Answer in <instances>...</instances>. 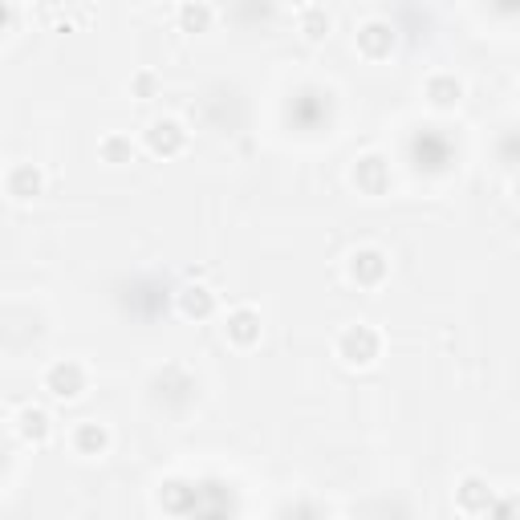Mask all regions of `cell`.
<instances>
[{"label":"cell","instance_id":"1","mask_svg":"<svg viewBox=\"0 0 520 520\" xmlns=\"http://www.w3.org/2000/svg\"><path fill=\"white\" fill-rule=\"evenodd\" d=\"M159 500L171 516H224V512L236 508L232 488L220 484V480H199V484L171 480V484H163Z\"/></svg>","mask_w":520,"mask_h":520},{"label":"cell","instance_id":"2","mask_svg":"<svg viewBox=\"0 0 520 520\" xmlns=\"http://www.w3.org/2000/svg\"><path fill=\"white\" fill-rule=\"evenodd\" d=\"M285 119L301 135H317V130H325L333 122V94L322 90V85H301L297 94L289 98V106H285Z\"/></svg>","mask_w":520,"mask_h":520},{"label":"cell","instance_id":"3","mask_svg":"<svg viewBox=\"0 0 520 520\" xmlns=\"http://www.w3.org/2000/svg\"><path fill=\"white\" fill-rule=\"evenodd\" d=\"M119 301L130 317H138V322H154V317H163L167 305H171V281L167 277H135L130 285H122Z\"/></svg>","mask_w":520,"mask_h":520},{"label":"cell","instance_id":"4","mask_svg":"<svg viewBox=\"0 0 520 520\" xmlns=\"http://www.w3.org/2000/svg\"><path fill=\"white\" fill-rule=\"evenodd\" d=\"M407 159H410V167L423 171V175H444L455 159V146L439 127H419L407 143Z\"/></svg>","mask_w":520,"mask_h":520},{"label":"cell","instance_id":"5","mask_svg":"<svg viewBox=\"0 0 520 520\" xmlns=\"http://www.w3.org/2000/svg\"><path fill=\"white\" fill-rule=\"evenodd\" d=\"M151 391H154V402H159V407L183 410L191 399H196V378H191L188 370H180V366H167V370L154 375Z\"/></svg>","mask_w":520,"mask_h":520},{"label":"cell","instance_id":"6","mask_svg":"<svg viewBox=\"0 0 520 520\" xmlns=\"http://www.w3.org/2000/svg\"><path fill=\"white\" fill-rule=\"evenodd\" d=\"M378 350H383V338H378L370 325H350V330L338 338V354L350 366H370V362L378 358Z\"/></svg>","mask_w":520,"mask_h":520},{"label":"cell","instance_id":"7","mask_svg":"<svg viewBox=\"0 0 520 520\" xmlns=\"http://www.w3.org/2000/svg\"><path fill=\"white\" fill-rule=\"evenodd\" d=\"M45 391H49L53 399H77V394L85 391V370L77 366V362H57V366H49V375H45Z\"/></svg>","mask_w":520,"mask_h":520},{"label":"cell","instance_id":"8","mask_svg":"<svg viewBox=\"0 0 520 520\" xmlns=\"http://www.w3.org/2000/svg\"><path fill=\"white\" fill-rule=\"evenodd\" d=\"M183 143H188V130H183L175 119L151 122V130H146V146H151L154 154H180Z\"/></svg>","mask_w":520,"mask_h":520},{"label":"cell","instance_id":"9","mask_svg":"<svg viewBox=\"0 0 520 520\" xmlns=\"http://www.w3.org/2000/svg\"><path fill=\"white\" fill-rule=\"evenodd\" d=\"M358 49L366 53L370 61L386 57V53L394 49V29L386 25V21H370V25H362L358 29Z\"/></svg>","mask_w":520,"mask_h":520},{"label":"cell","instance_id":"10","mask_svg":"<svg viewBox=\"0 0 520 520\" xmlns=\"http://www.w3.org/2000/svg\"><path fill=\"white\" fill-rule=\"evenodd\" d=\"M354 183H358L366 196H383V191L391 188V171H386V163L378 159V154H370V159H362L358 167H354Z\"/></svg>","mask_w":520,"mask_h":520},{"label":"cell","instance_id":"11","mask_svg":"<svg viewBox=\"0 0 520 520\" xmlns=\"http://www.w3.org/2000/svg\"><path fill=\"white\" fill-rule=\"evenodd\" d=\"M350 277L358 285H378L386 277V256L378 252V248H362V252H354V260H350Z\"/></svg>","mask_w":520,"mask_h":520},{"label":"cell","instance_id":"12","mask_svg":"<svg viewBox=\"0 0 520 520\" xmlns=\"http://www.w3.org/2000/svg\"><path fill=\"white\" fill-rule=\"evenodd\" d=\"M228 338L236 341V346H256V341H260V317H256L252 309H236V313L228 317Z\"/></svg>","mask_w":520,"mask_h":520},{"label":"cell","instance_id":"13","mask_svg":"<svg viewBox=\"0 0 520 520\" xmlns=\"http://www.w3.org/2000/svg\"><path fill=\"white\" fill-rule=\"evenodd\" d=\"M460 508L472 512V516H476V512H488V508H492V488H488L484 480L468 476V480H463V488H460Z\"/></svg>","mask_w":520,"mask_h":520},{"label":"cell","instance_id":"14","mask_svg":"<svg viewBox=\"0 0 520 520\" xmlns=\"http://www.w3.org/2000/svg\"><path fill=\"white\" fill-rule=\"evenodd\" d=\"M74 447L82 455H102L106 447H110V436H106V427L102 423H82L74 431Z\"/></svg>","mask_w":520,"mask_h":520},{"label":"cell","instance_id":"15","mask_svg":"<svg viewBox=\"0 0 520 520\" xmlns=\"http://www.w3.org/2000/svg\"><path fill=\"white\" fill-rule=\"evenodd\" d=\"M180 309L183 317H207L216 309V297L204 285H188V289H180Z\"/></svg>","mask_w":520,"mask_h":520},{"label":"cell","instance_id":"16","mask_svg":"<svg viewBox=\"0 0 520 520\" xmlns=\"http://www.w3.org/2000/svg\"><path fill=\"white\" fill-rule=\"evenodd\" d=\"M9 191H13L17 199H33V196H41V171L29 167V163H25V167H17V171L9 175Z\"/></svg>","mask_w":520,"mask_h":520},{"label":"cell","instance_id":"17","mask_svg":"<svg viewBox=\"0 0 520 520\" xmlns=\"http://www.w3.org/2000/svg\"><path fill=\"white\" fill-rule=\"evenodd\" d=\"M460 94H463V85L455 82V77H447V74H439V77L427 82V98H431L436 106H455V102H460Z\"/></svg>","mask_w":520,"mask_h":520},{"label":"cell","instance_id":"18","mask_svg":"<svg viewBox=\"0 0 520 520\" xmlns=\"http://www.w3.org/2000/svg\"><path fill=\"white\" fill-rule=\"evenodd\" d=\"M21 436H25L29 444H45V436H49V415H45L41 407H25L21 410Z\"/></svg>","mask_w":520,"mask_h":520},{"label":"cell","instance_id":"19","mask_svg":"<svg viewBox=\"0 0 520 520\" xmlns=\"http://www.w3.org/2000/svg\"><path fill=\"white\" fill-rule=\"evenodd\" d=\"M180 25L183 33H207V25H212V9H207L204 0H188L180 9Z\"/></svg>","mask_w":520,"mask_h":520},{"label":"cell","instance_id":"20","mask_svg":"<svg viewBox=\"0 0 520 520\" xmlns=\"http://www.w3.org/2000/svg\"><path fill=\"white\" fill-rule=\"evenodd\" d=\"M301 29H305V37H309V41H322V37L330 33V17H325L322 9H313V13H305V21H301Z\"/></svg>","mask_w":520,"mask_h":520},{"label":"cell","instance_id":"21","mask_svg":"<svg viewBox=\"0 0 520 520\" xmlns=\"http://www.w3.org/2000/svg\"><path fill=\"white\" fill-rule=\"evenodd\" d=\"M102 154H106L110 163H130V159H135V151H130L127 138H106V143H102Z\"/></svg>","mask_w":520,"mask_h":520},{"label":"cell","instance_id":"22","mask_svg":"<svg viewBox=\"0 0 520 520\" xmlns=\"http://www.w3.org/2000/svg\"><path fill=\"white\" fill-rule=\"evenodd\" d=\"M135 90H138L143 98H151V94H154V74H138V77H135Z\"/></svg>","mask_w":520,"mask_h":520},{"label":"cell","instance_id":"23","mask_svg":"<svg viewBox=\"0 0 520 520\" xmlns=\"http://www.w3.org/2000/svg\"><path fill=\"white\" fill-rule=\"evenodd\" d=\"M492 9L500 13V17H512V13L520 9V0H492Z\"/></svg>","mask_w":520,"mask_h":520},{"label":"cell","instance_id":"24","mask_svg":"<svg viewBox=\"0 0 520 520\" xmlns=\"http://www.w3.org/2000/svg\"><path fill=\"white\" fill-rule=\"evenodd\" d=\"M13 25V9H9V0H0V29H9Z\"/></svg>","mask_w":520,"mask_h":520},{"label":"cell","instance_id":"25","mask_svg":"<svg viewBox=\"0 0 520 520\" xmlns=\"http://www.w3.org/2000/svg\"><path fill=\"white\" fill-rule=\"evenodd\" d=\"M9 468V444H4V436H0V472Z\"/></svg>","mask_w":520,"mask_h":520},{"label":"cell","instance_id":"26","mask_svg":"<svg viewBox=\"0 0 520 520\" xmlns=\"http://www.w3.org/2000/svg\"><path fill=\"white\" fill-rule=\"evenodd\" d=\"M285 4H309V0H285Z\"/></svg>","mask_w":520,"mask_h":520},{"label":"cell","instance_id":"27","mask_svg":"<svg viewBox=\"0 0 520 520\" xmlns=\"http://www.w3.org/2000/svg\"><path fill=\"white\" fill-rule=\"evenodd\" d=\"M135 4H146V0H135Z\"/></svg>","mask_w":520,"mask_h":520}]
</instances>
